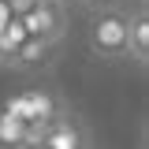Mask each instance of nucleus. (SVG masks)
<instances>
[{"label": "nucleus", "mask_w": 149, "mask_h": 149, "mask_svg": "<svg viewBox=\"0 0 149 149\" xmlns=\"http://www.w3.org/2000/svg\"><path fill=\"white\" fill-rule=\"evenodd\" d=\"M90 52L101 56V60H119L127 56V11L119 8H104L90 19Z\"/></svg>", "instance_id": "nucleus-1"}, {"label": "nucleus", "mask_w": 149, "mask_h": 149, "mask_svg": "<svg viewBox=\"0 0 149 149\" xmlns=\"http://www.w3.org/2000/svg\"><path fill=\"white\" fill-rule=\"evenodd\" d=\"M19 22H22L26 37H41V41H52V45H60V37L67 34V11H63L60 0H37Z\"/></svg>", "instance_id": "nucleus-2"}, {"label": "nucleus", "mask_w": 149, "mask_h": 149, "mask_svg": "<svg viewBox=\"0 0 149 149\" xmlns=\"http://www.w3.org/2000/svg\"><path fill=\"white\" fill-rule=\"evenodd\" d=\"M37 142H41L45 149H90V138H86V130L78 127L71 116H63V112H56L52 119L41 127Z\"/></svg>", "instance_id": "nucleus-3"}, {"label": "nucleus", "mask_w": 149, "mask_h": 149, "mask_svg": "<svg viewBox=\"0 0 149 149\" xmlns=\"http://www.w3.org/2000/svg\"><path fill=\"white\" fill-rule=\"evenodd\" d=\"M52 52H56L52 41L26 37V41H22V45H19L4 63H8V67H15V71H37V67H49V63H52Z\"/></svg>", "instance_id": "nucleus-4"}, {"label": "nucleus", "mask_w": 149, "mask_h": 149, "mask_svg": "<svg viewBox=\"0 0 149 149\" xmlns=\"http://www.w3.org/2000/svg\"><path fill=\"white\" fill-rule=\"evenodd\" d=\"M127 56L134 63H142V67L149 60V15H146V8L127 15Z\"/></svg>", "instance_id": "nucleus-5"}, {"label": "nucleus", "mask_w": 149, "mask_h": 149, "mask_svg": "<svg viewBox=\"0 0 149 149\" xmlns=\"http://www.w3.org/2000/svg\"><path fill=\"white\" fill-rule=\"evenodd\" d=\"M22 142H30V127H26L22 119H15L11 112H4V116H0V146L15 149V146H22Z\"/></svg>", "instance_id": "nucleus-6"}, {"label": "nucleus", "mask_w": 149, "mask_h": 149, "mask_svg": "<svg viewBox=\"0 0 149 149\" xmlns=\"http://www.w3.org/2000/svg\"><path fill=\"white\" fill-rule=\"evenodd\" d=\"M15 149H45L41 142H22V146H15Z\"/></svg>", "instance_id": "nucleus-7"}, {"label": "nucleus", "mask_w": 149, "mask_h": 149, "mask_svg": "<svg viewBox=\"0 0 149 149\" xmlns=\"http://www.w3.org/2000/svg\"><path fill=\"white\" fill-rule=\"evenodd\" d=\"M0 63H4V60H0Z\"/></svg>", "instance_id": "nucleus-8"}]
</instances>
